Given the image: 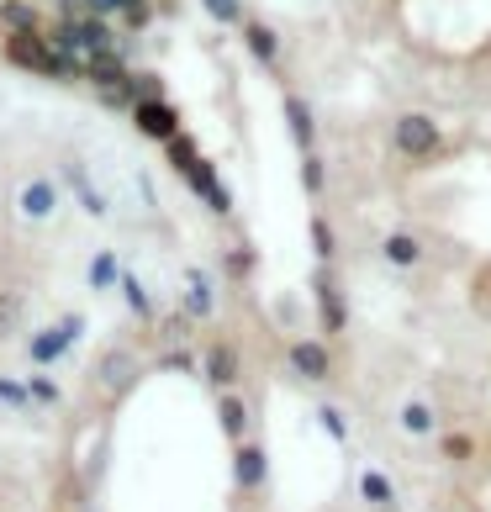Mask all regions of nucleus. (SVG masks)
I'll return each mask as SVG.
<instances>
[{
  "label": "nucleus",
  "mask_w": 491,
  "mask_h": 512,
  "mask_svg": "<svg viewBox=\"0 0 491 512\" xmlns=\"http://www.w3.org/2000/svg\"><path fill=\"white\" fill-rule=\"evenodd\" d=\"M386 143H391V154L412 164V169H423V164H439L449 154V143H444V127L428 117V111H396L391 117V132H386Z\"/></svg>",
  "instance_id": "f257e3e1"
},
{
  "label": "nucleus",
  "mask_w": 491,
  "mask_h": 512,
  "mask_svg": "<svg viewBox=\"0 0 491 512\" xmlns=\"http://www.w3.org/2000/svg\"><path fill=\"white\" fill-rule=\"evenodd\" d=\"M169 164H175L180 175L191 180V191H196V196H206V206H212L217 217H228V212H233V196H228V185L217 180V169H212V164H206V159L196 154V143L185 138V132H180L175 143H169Z\"/></svg>",
  "instance_id": "f03ea898"
},
{
  "label": "nucleus",
  "mask_w": 491,
  "mask_h": 512,
  "mask_svg": "<svg viewBox=\"0 0 491 512\" xmlns=\"http://www.w3.org/2000/svg\"><path fill=\"white\" fill-rule=\"evenodd\" d=\"M312 296H317V317H323V333L338 338V333L349 328V307H344V280H338V264H317Z\"/></svg>",
  "instance_id": "7ed1b4c3"
},
{
  "label": "nucleus",
  "mask_w": 491,
  "mask_h": 512,
  "mask_svg": "<svg viewBox=\"0 0 491 512\" xmlns=\"http://www.w3.org/2000/svg\"><path fill=\"white\" fill-rule=\"evenodd\" d=\"M286 365L301 375V381H312V386H328L333 381V349H328V338H312V333H301L286 344Z\"/></svg>",
  "instance_id": "20e7f679"
},
{
  "label": "nucleus",
  "mask_w": 491,
  "mask_h": 512,
  "mask_svg": "<svg viewBox=\"0 0 491 512\" xmlns=\"http://www.w3.org/2000/svg\"><path fill=\"white\" fill-rule=\"evenodd\" d=\"M201 375L217 386V396H222V391H238V381H243V354H238L233 338H212V344L201 349Z\"/></svg>",
  "instance_id": "39448f33"
},
{
  "label": "nucleus",
  "mask_w": 491,
  "mask_h": 512,
  "mask_svg": "<svg viewBox=\"0 0 491 512\" xmlns=\"http://www.w3.org/2000/svg\"><path fill=\"white\" fill-rule=\"evenodd\" d=\"M85 333V317L80 312H69V317H59L53 322V328H43V333H32V344H27V359L32 365H53V359H59L74 338Z\"/></svg>",
  "instance_id": "423d86ee"
},
{
  "label": "nucleus",
  "mask_w": 491,
  "mask_h": 512,
  "mask_svg": "<svg viewBox=\"0 0 491 512\" xmlns=\"http://www.w3.org/2000/svg\"><path fill=\"white\" fill-rule=\"evenodd\" d=\"M132 127H138L143 138H154V143L169 148L180 138V111L169 101H138V106H132Z\"/></svg>",
  "instance_id": "0eeeda50"
},
{
  "label": "nucleus",
  "mask_w": 491,
  "mask_h": 512,
  "mask_svg": "<svg viewBox=\"0 0 491 512\" xmlns=\"http://www.w3.org/2000/svg\"><path fill=\"white\" fill-rule=\"evenodd\" d=\"M233 481H238L243 497L264 491V481H270V449H264L259 439H249V444L233 449Z\"/></svg>",
  "instance_id": "6e6552de"
},
{
  "label": "nucleus",
  "mask_w": 491,
  "mask_h": 512,
  "mask_svg": "<svg viewBox=\"0 0 491 512\" xmlns=\"http://www.w3.org/2000/svg\"><path fill=\"white\" fill-rule=\"evenodd\" d=\"M53 212H59V185H53L48 175L22 180V191H16V217L22 222H48Z\"/></svg>",
  "instance_id": "1a4fd4ad"
},
{
  "label": "nucleus",
  "mask_w": 491,
  "mask_h": 512,
  "mask_svg": "<svg viewBox=\"0 0 491 512\" xmlns=\"http://www.w3.org/2000/svg\"><path fill=\"white\" fill-rule=\"evenodd\" d=\"M396 428L407 433V439H439L444 433V412L428 402V396H407L402 407H396Z\"/></svg>",
  "instance_id": "9d476101"
},
{
  "label": "nucleus",
  "mask_w": 491,
  "mask_h": 512,
  "mask_svg": "<svg viewBox=\"0 0 491 512\" xmlns=\"http://www.w3.org/2000/svg\"><path fill=\"white\" fill-rule=\"evenodd\" d=\"M423 259H428V243L418 233H407V227H396V233L381 238V264L386 270H418Z\"/></svg>",
  "instance_id": "9b49d317"
},
{
  "label": "nucleus",
  "mask_w": 491,
  "mask_h": 512,
  "mask_svg": "<svg viewBox=\"0 0 491 512\" xmlns=\"http://www.w3.org/2000/svg\"><path fill=\"white\" fill-rule=\"evenodd\" d=\"M280 111H286L291 143L301 148V154H317V117H312V106L301 101L296 90H286V96H280Z\"/></svg>",
  "instance_id": "f8f14e48"
},
{
  "label": "nucleus",
  "mask_w": 491,
  "mask_h": 512,
  "mask_svg": "<svg viewBox=\"0 0 491 512\" xmlns=\"http://www.w3.org/2000/svg\"><path fill=\"white\" fill-rule=\"evenodd\" d=\"M433 449H439V460H444V465H455V470L481 460V439H476L470 428H444L439 439H433Z\"/></svg>",
  "instance_id": "ddd939ff"
},
{
  "label": "nucleus",
  "mask_w": 491,
  "mask_h": 512,
  "mask_svg": "<svg viewBox=\"0 0 491 512\" xmlns=\"http://www.w3.org/2000/svg\"><path fill=\"white\" fill-rule=\"evenodd\" d=\"M238 32H243V48L254 53V64H264V69H275V64H280V32H275L270 22L249 16V22H243Z\"/></svg>",
  "instance_id": "4468645a"
},
{
  "label": "nucleus",
  "mask_w": 491,
  "mask_h": 512,
  "mask_svg": "<svg viewBox=\"0 0 491 512\" xmlns=\"http://www.w3.org/2000/svg\"><path fill=\"white\" fill-rule=\"evenodd\" d=\"M180 312L191 322H206L217 312V296H212V280H206L201 270H185V291H180Z\"/></svg>",
  "instance_id": "2eb2a0df"
},
{
  "label": "nucleus",
  "mask_w": 491,
  "mask_h": 512,
  "mask_svg": "<svg viewBox=\"0 0 491 512\" xmlns=\"http://www.w3.org/2000/svg\"><path fill=\"white\" fill-rule=\"evenodd\" d=\"M217 423H222V433H228L233 449L249 444V402H243L238 391H222L217 396Z\"/></svg>",
  "instance_id": "dca6fc26"
},
{
  "label": "nucleus",
  "mask_w": 491,
  "mask_h": 512,
  "mask_svg": "<svg viewBox=\"0 0 491 512\" xmlns=\"http://www.w3.org/2000/svg\"><path fill=\"white\" fill-rule=\"evenodd\" d=\"M360 502L370 512H402V497H396V486H391L386 470H365V476H360Z\"/></svg>",
  "instance_id": "f3484780"
},
{
  "label": "nucleus",
  "mask_w": 491,
  "mask_h": 512,
  "mask_svg": "<svg viewBox=\"0 0 491 512\" xmlns=\"http://www.w3.org/2000/svg\"><path fill=\"white\" fill-rule=\"evenodd\" d=\"M64 180H69V191L80 196V206H85L90 217H106V196L96 191V180L85 175V164H80V159H69V164H64Z\"/></svg>",
  "instance_id": "a211bd4d"
},
{
  "label": "nucleus",
  "mask_w": 491,
  "mask_h": 512,
  "mask_svg": "<svg viewBox=\"0 0 491 512\" xmlns=\"http://www.w3.org/2000/svg\"><path fill=\"white\" fill-rule=\"evenodd\" d=\"M132 375H138V365H132V354L127 349H106L101 354V365H96V381L106 386V391H122Z\"/></svg>",
  "instance_id": "6ab92c4d"
},
{
  "label": "nucleus",
  "mask_w": 491,
  "mask_h": 512,
  "mask_svg": "<svg viewBox=\"0 0 491 512\" xmlns=\"http://www.w3.org/2000/svg\"><path fill=\"white\" fill-rule=\"evenodd\" d=\"M0 27H6L11 37L16 32H43V16H37L32 0H0Z\"/></svg>",
  "instance_id": "aec40b11"
},
{
  "label": "nucleus",
  "mask_w": 491,
  "mask_h": 512,
  "mask_svg": "<svg viewBox=\"0 0 491 512\" xmlns=\"http://www.w3.org/2000/svg\"><path fill=\"white\" fill-rule=\"evenodd\" d=\"M307 233H312V254L317 264H338V233H333V222L323 212H312L307 217Z\"/></svg>",
  "instance_id": "412c9836"
},
{
  "label": "nucleus",
  "mask_w": 491,
  "mask_h": 512,
  "mask_svg": "<svg viewBox=\"0 0 491 512\" xmlns=\"http://www.w3.org/2000/svg\"><path fill=\"white\" fill-rule=\"evenodd\" d=\"M22 317H27V296L16 286H6L0 291V338H11L16 328H22Z\"/></svg>",
  "instance_id": "4be33fe9"
},
{
  "label": "nucleus",
  "mask_w": 491,
  "mask_h": 512,
  "mask_svg": "<svg viewBox=\"0 0 491 512\" xmlns=\"http://www.w3.org/2000/svg\"><path fill=\"white\" fill-rule=\"evenodd\" d=\"M301 191H307L312 201H323V191H328V164H323V154H301Z\"/></svg>",
  "instance_id": "5701e85b"
},
{
  "label": "nucleus",
  "mask_w": 491,
  "mask_h": 512,
  "mask_svg": "<svg viewBox=\"0 0 491 512\" xmlns=\"http://www.w3.org/2000/svg\"><path fill=\"white\" fill-rule=\"evenodd\" d=\"M254 249H249V243H233V249L228 254H222V275H228V280H238V286H243V280H254Z\"/></svg>",
  "instance_id": "b1692460"
},
{
  "label": "nucleus",
  "mask_w": 491,
  "mask_h": 512,
  "mask_svg": "<svg viewBox=\"0 0 491 512\" xmlns=\"http://www.w3.org/2000/svg\"><path fill=\"white\" fill-rule=\"evenodd\" d=\"M122 264H117V254H111V249H101L96 259H90V286H96V291H106V286H122Z\"/></svg>",
  "instance_id": "393cba45"
},
{
  "label": "nucleus",
  "mask_w": 491,
  "mask_h": 512,
  "mask_svg": "<svg viewBox=\"0 0 491 512\" xmlns=\"http://www.w3.org/2000/svg\"><path fill=\"white\" fill-rule=\"evenodd\" d=\"M470 307L481 317H491V259L476 264V275H470Z\"/></svg>",
  "instance_id": "a878e982"
},
{
  "label": "nucleus",
  "mask_w": 491,
  "mask_h": 512,
  "mask_svg": "<svg viewBox=\"0 0 491 512\" xmlns=\"http://www.w3.org/2000/svg\"><path fill=\"white\" fill-rule=\"evenodd\" d=\"M201 6H206V16H212V22H222V27H243V22H249L243 0H201Z\"/></svg>",
  "instance_id": "bb28decb"
},
{
  "label": "nucleus",
  "mask_w": 491,
  "mask_h": 512,
  "mask_svg": "<svg viewBox=\"0 0 491 512\" xmlns=\"http://www.w3.org/2000/svg\"><path fill=\"white\" fill-rule=\"evenodd\" d=\"M122 296H127V307L138 312V317H154V301H148V291H143L138 275H122Z\"/></svg>",
  "instance_id": "cd10ccee"
},
{
  "label": "nucleus",
  "mask_w": 491,
  "mask_h": 512,
  "mask_svg": "<svg viewBox=\"0 0 491 512\" xmlns=\"http://www.w3.org/2000/svg\"><path fill=\"white\" fill-rule=\"evenodd\" d=\"M317 423H323V433H328V439L333 444H349V423H344V412H338V407H317Z\"/></svg>",
  "instance_id": "c85d7f7f"
},
{
  "label": "nucleus",
  "mask_w": 491,
  "mask_h": 512,
  "mask_svg": "<svg viewBox=\"0 0 491 512\" xmlns=\"http://www.w3.org/2000/svg\"><path fill=\"white\" fill-rule=\"evenodd\" d=\"M27 396H37V402H59V386L43 381V375H32V381H27Z\"/></svg>",
  "instance_id": "c756f323"
},
{
  "label": "nucleus",
  "mask_w": 491,
  "mask_h": 512,
  "mask_svg": "<svg viewBox=\"0 0 491 512\" xmlns=\"http://www.w3.org/2000/svg\"><path fill=\"white\" fill-rule=\"evenodd\" d=\"M122 22H127V27H132V32H143V27H148V22H154V6H132V11H127V16H122Z\"/></svg>",
  "instance_id": "7c9ffc66"
},
{
  "label": "nucleus",
  "mask_w": 491,
  "mask_h": 512,
  "mask_svg": "<svg viewBox=\"0 0 491 512\" xmlns=\"http://www.w3.org/2000/svg\"><path fill=\"white\" fill-rule=\"evenodd\" d=\"M164 370H196V359L185 349H175V354H164Z\"/></svg>",
  "instance_id": "2f4dec72"
},
{
  "label": "nucleus",
  "mask_w": 491,
  "mask_h": 512,
  "mask_svg": "<svg viewBox=\"0 0 491 512\" xmlns=\"http://www.w3.org/2000/svg\"><path fill=\"white\" fill-rule=\"evenodd\" d=\"M0 396H6V402H27V391L11 386V381H0Z\"/></svg>",
  "instance_id": "473e14b6"
}]
</instances>
